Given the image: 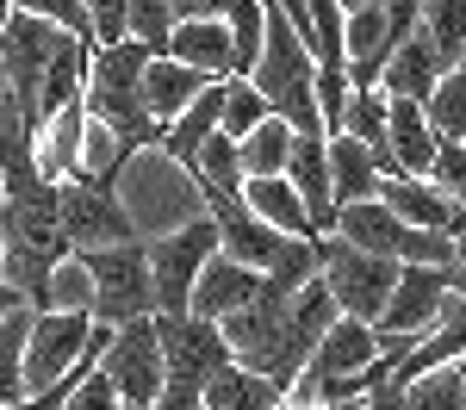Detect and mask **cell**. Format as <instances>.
<instances>
[{
    "label": "cell",
    "mask_w": 466,
    "mask_h": 410,
    "mask_svg": "<svg viewBox=\"0 0 466 410\" xmlns=\"http://www.w3.org/2000/svg\"><path fill=\"white\" fill-rule=\"evenodd\" d=\"M112 193L125 199L131 230L144 243L149 236H168V230H180V224H193V218H206V186H199V175L180 155H168L162 144L131 149L125 168L112 175Z\"/></svg>",
    "instance_id": "cell-1"
},
{
    "label": "cell",
    "mask_w": 466,
    "mask_h": 410,
    "mask_svg": "<svg viewBox=\"0 0 466 410\" xmlns=\"http://www.w3.org/2000/svg\"><path fill=\"white\" fill-rule=\"evenodd\" d=\"M149 44L137 37H118V44H94V56H87V112L94 118H106L112 131L125 137V149H149L162 144V125L149 118L144 106V69H149Z\"/></svg>",
    "instance_id": "cell-2"
},
{
    "label": "cell",
    "mask_w": 466,
    "mask_h": 410,
    "mask_svg": "<svg viewBox=\"0 0 466 410\" xmlns=\"http://www.w3.org/2000/svg\"><path fill=\"white\" fill-rule=\"evenodd\" d=\"M156 330H162V361H168V385H162L156 410H199L206 385L237 361L224 342V324L180 311V317H156Z\"/></svg>",
    "instance_id": "cell-3"
},
{
    "label": "cell",
    "mask_w": 466,
    "mask_h": 410,
    "mask_svg": "<svg viewBox=\"0 0 466 410\" xmlns=\"http://www.w3.org/2000/svg\"><path fill=\"white\" fill-rule=\"evenodd\" d=\"M69 37H81V32H63V25L37 19V13H13L6 32H0V87L19 100L32 131H44V75H50L56 50Z\"/></svg>",
    "instance_id": "cell-4"
},
{
    "label": "cell",
    "mask_w": 466,
    "mask_h": 410,
    "mask_svg": "<svg viewBox=\"0 0 466 410\" xmlns=\"http://www.w3.org/2000/svg\"><path fill=\"white\" fill-rule=\"evenodd\" d=\"M149 293H156V317H180L193 311V286H199V267L218 255V224L212 212L193 224H180L168 236H149Z\"/></svg>",
    "instance_id": "cell-5"
},
{
    "label": "cell",
    "mask_w": 466,
    "mask_h": 410,
    "mask_svg": "<svg viewBox=\"0 0 466 410\" xmlns=\"http://www.w3.org/2000/svg\"><path fill=\"white\" fill-rule=\"evenodd\" d=\"M112 342V324H94L87 311H32V335H25V385L44 392L56 379H69L94 348Z\"/></svg>",
    "instance_id": "cell-6"
},
{
    "label": "cell",
    "mask_w": 466,
    "mask_h": 410,
    "mask_svg": "<svg viewBox=\"0 0 466 410\" xmlns=\"http://www.w3.org/2000/svg\"><path fill=\"white\" fill-rule=\"evenodd\" d=\"M94 274V324H131V317H149L156 311V293H149V249L144 236L131 243H112V249H75Z\"/></svg>",
    "instance_id": "cell-7"
},
{
    "label": "cell",
    "mask_w": 466,
    "mask_h": 410,
    "mask_svg": "<svg viewBox=\"0 0 466 410\" xmlns=\"http://www.w3.org/2000/svg\"><path fill=\"white\" fill-rule=\"evenodd\" d=\"M318 249H323V286L336 293L342 317L380 324V311H386V298H392L398 267H404V261L373 255V249H355V243H342L336 230H329V236H318Z\"/></svg>",
    "instance_id": "cell-8"
},
{
    "label": "cell",
    "mask_w": 466,
    "mask_h": 410,
    "mask_svg": "<svg viewBox=\"0 0 466 410\" xmlns=\"http://www.w3.org/2000/svg\"><path fill=\"white\" fill-rule=\"evenodd\" d=\"M441 298H448V267H398V286L380 311V342H386V361H404L441 317Z\"/></svg>",
    "instance_id": "cell-9"
},
{
    "label": "cell",
    "mask_w": 466,
    "mask_h": 410,
    "mask_svg": "<svg viewBox=\"0 0 466 410\" xmlns=\"http://www.w3.org/2000/svg\"><path fill=\"white\" fill-rule=\"evenodd\" d=\"M100 367H106V379L118 385V398H125V405H156V398H162V385H168V361H162L156 311H149V317H131V324H118V330H112Z\"/></svg>",
    "instance_id": "cell-10"
},
{
    "label": "cell",
    "mask_w": 466,
    "mask_h": 410,
    "mask_svg": "<svg viewBox=\"0 0 466 410\" xmlns=\"http://www.w3.org/2000/svg\"><path fill=\"white\" fill-rule=\"evenodd\" d=\"M63 230H69V249H112V243L137 236L125 199L112 193V181H94V175H69L63 181Z\"/></svg>",
    "instance_id": "cell-11"
},
{
    "label": "cell",
    "mask_w": 466,
    "mask_h": 410,
    "mask_svg": "<svg viewBox=\"0 0 466 410\" xmlns=\"http://www.w3.org/2000/svg\"><path fill=\"white\" fill-rule=\"evenodd\" d=\"M206 212H212V224H218V249H224L230 261H243V267H255V274H268L274 261L287 255L292 236H280L268 218H255L243 193H206Z\"/></svg>",
    "instance_id": "cell-12"
},
{
    "label": "cell",
    "mask_w": 466,
    "mask_h": 410,
    "mask_svg": "<svg viewBox=\"0 0 466 410\" xmlns=\"http://www.w3.org/2000/svg\"><path fill=\"white\" fill-rule=\"evenodd\" d=\"M380 199H386L404 224H417V230H448V236H466V212L430 181V175H386V181H380Z\"/></svg>",
    "instance_id": "cell-13"
},
{
    "label": "cell",
    "mask_w": 466,
    "mask_h": 410,
    "mask_svg": "<svg viewBox=\"0 0 466 410\" xmlns=\"http://www.w3.org/2000/svg\"><path fill=\"white\" fill-rule=\"evenodd\" d=\"M206 87H212V75H206V69H193V63H180V56L162 50V56H149V69H144V106H149V118L168 131V125H175Z\"/></svg>",
    "instance_id": "cell-14"
},
{
    "label": "cell",
    "mask_w": 466,
    "mask_h": 410,
    "mask_svg": "<svg viewBox=\"0 0 466 410\" xmlns=\"http://www.w3.org/2000/svg\"><path fill=\"white\" fill-rule=\"evenodd\" d=\"M255 293H261V274H255V267H243V261H230L224 249H218V255L199 267L193 311H199V317H212V324H224V317H230V311H243Z\"/></svg>",
    "instance_id": "cell-15"
},
{
    "label": "cell",
    "mask_w": 466,
    "mask_h": 410,
    "mask_svg": "<svg viewBox=\"0 0 466 410\" xmlns=\"http://www.w3.org/2000/svg\"><path fill=\"white\" fill-rule=\"evenodd\" d=\"M441 75H448V63H441V50H435L430 37H423V25H417V32L392 50V63L380 69V87H386L392 100H430Z\"/></svg>",
    "instance_id": "cell-16"
},
{
    "label": "cell",
    "mask_w": 466,
    "mask_h": 410,
    "mask_svg": "<svg viewBox=\"0 0 466 410\" xmlns=\"http://www.w3.org/2000/svg\"><path fill=\"white\" fill-rule=\"evenodd\" d=\"M168 56L193 63V69H206L212 81H230V75H237V44H230L224 13H218V19H180L175 37H168Z\"/></svg>",
    "instance_id": "cell-17"
},
{
    "label": "cell",
    "mask_w": 466,
    "mask_h": 410,
    "mask_svg": "<svg viewBox=\"0 0 466 410\" xmlns=\"http://www.w3.org/2000/svg\"><path fill=\"white\" fill-rule=\"evenodd\" d=\"M292 186H299V199H305V212L318 224V236L336 230V186H329V137H299L292 149Z\"/></svg>",
    "instance_id": "cell-18"
},
{
    "label": "cell",
    "mask_w": 466,
    "mask_h": 410,
    "mask_svg": "<svg viewBox=\"0 0 466 410\" xmlns=\"http://www.w3.org/2000/svg\"><path fill=\"white\" fill-rule=\"evenodd\" d=\"M380 181H386L380 155L360 144V137L336 131V137H329V186H336V212L355 205V199H380Z\"/></svg>",
    "instance_id": "cell-19"
},
{
    "label": "cell",
    "mask_w": 466,
    "mask_h": 410,
    "mask_svg": "<svg viewBox=\"0 0 466 410\" xmlns=\"http://www.w3.org/2000/svg\"><path fill=\"white\" fill-rule=\"evenodd\" d=\"M441 155V131L430 125L423 100H392V162L398 175H430Z\"/></svg>",
    "instance_id": "cell-20"
},
{
    "label": "cell",
    "mask_w": 466,
    "mask_h": 410,
    "mask_svg": "<svg viewBox=\"0 0 466 410\" xmlns=\"http://www.w3.org/2000/svg\"><path fill=\"white\" fill-rule=\"evenodd\" d=\"M243 199H249L255 218H268L280 236H318V224H311V212H305L292 175H249V181H243Z\"/></svg>",
    "instance_id": "cell-21"
},
{
    "label": "cell",
    "mask_w": 466,
    "mask_h": 410,
    "mask_svg": "<svg viewBox=\"0 0 466 410\" xmlns=\"http://www.w3.org/2000/svg\"><path fill=\"white\" fill-rule=\"evenodd\" d=\"M342 131L373 149L386 175H398V162H392V94L386 87H355L349 94V112H342Z\"/></svg>",
    "instance_id": "cell-22"
},
{
    "label": "cell",
    "mask_w": 466,
    "mask_h": 410,
    "mask_svg": "<svg viewBox=\"0 0 466 410\" xmlns=\"http://www.w3.org/2000/svg\"><path fill=\"white\" fill-rule=\"evenodd\" d=\"M398 230H404V218H398L386 199H355V205L336 212V236L342 243L373 249V255H392V261H398Z\"/></svg>",
    "instance_id": "cell-23"
},
{
    "label": "cell",
    "mask_w": 466,
    "mask_h": 410,
    "mask_svg": "<svg viewBox=\"0 0 466 410\" xmlns=\"http://www.w3.org/2000/svg\"><path fill=\"white\" fill-rule=\"evenodd\" d=\"M81 125H87V100L63 106L50 125H44V137H37V162H44V175H50V181L81 175Z\"/></svg>",
    "instance_id": "cell-24"
},
{
    "label": "cell",
    "mask_w": 466,
    "mask_h": 410,
    "mask_svg": "<svg viewBox=\"0 0 466 410\" xmlns=\"http://www.w3.org/2000/svg\"><path fill=\"white\" fill-rule=\"evenodd\" d=\"M224 94H230V81H212V87H206L193 106L180 112L168 131H162V149H168V155H180V162H193V149H199L218 125H224Z\"/></svg>",
    "instance_id": "cell-25"
},
{
    "label": "cell",
    "mask_w": 466,
    "mask_h": 410,
    "mask_svg": "<svg viewBox=\"0 0 466 410\" xmlns=\"http://www.w3.org/2000/svg\"><path fill=\"white\" fill-rule=\"evenodd\" d=\"M292 149H299V131H292L280 112H268L249 137H243V175H287Z\"/></svg>",
    "instance_id": "cell-26"
},
{
    "label": "cell",
    "mask_w": 466,
    "mask_h": 410,
    "mask_svg": "<svg viewBox=\"0 0 466 410\" xmlns=\"http://www.w3.org/2000/svg\"><path fill=\"white\" fill-rule=\"evenodd\" d=\"M187 168L199 175L206 193H243V181H249V175H243V144H237L230 131H212L206 144L193 149V162H187Z\"/></svg>",
    "instance_id": "cell-27"
},
{
    "label": "cell",
    "mask_w": 466,
    "mask_h": 410,
    "mask_svg": "<svg viewBox=\"0 0 466 410\" xmlns=\"http://www.w3.org/2000/svg\"><path fill=\"white\" fill-rule=\"evenodd\" d=\"M423 37H430L435 50H441V63L454 69L466 63V0H423Z\"/></svg>",
    "instance_id": "cell-28"
},
{
    "label": "cell",
    "mask_w": 466,
    "mask_h": 410,
    "mask_svg": "<svg viewBox=\"0 0 466 410\" xmlns=\"http://www.w3.org/2000/svg\"><path fill=\"white\" fill-rule=\"evenodd\" d=\"M423 106H430V125L441 131V144H466V63H454L435 81V94Z\"/></svg>",
    "instance_id": "cell-29"
},
{
    "label": "cell",
    "mask_w": 466,
    "mask_h": 410,
    "mask_svg": "<svg viewBox=\"0 0 466 410\" xmlns=\"http://www.w3.org/2000/svg\"><path fill=\"white\" fill-rule=\"evenodd\" d=\"M25 335H32V311H13L0 324V405H13V398L32 392L25 385Z\"/></svg>",
    "instance_id": "cell-30"
},
{
    "label": "cell",
    "mask_w": 466,
    "mask_h": 410,
    "mask_svg": "<svg viewBox=\"0 0 466 410\" xmlns=\"http://www.w3.org/2000/svg\"><path fill=\"white\" fill-rule=\"evenodd\" d=\"M125 155H131V149H125V137L112 131L106 118H94V112H87V125H81V175L112 181V175L125 168Z\"/></svg>",
    "instance_id": "cell-31"
},
{
    "label": "cell",
    "mask_w": 466,
    "mask_h": 410,
    "mask_svg": "<svg viewBox=\"0 0 466 410\" xmlns=\"http://www.w3.org/2000/svg\"><path fill=\"white\" fill-rule=\"evenodd\" d=\"M44 311H87V317H94V274H87V261H81V255L56 261L50 293H44Z\"/></svg>",
    "instance_id": "cell-32"
},
{
    "label": "cell",
    "mask_w": 466,
    "mask_h": 410,
    "mask_svg": "<svg viewBox=\"0 0 466 410\" xmlns=\"http://www.w3.org/2000/svg\"><path fill=\"white\" fill-rule=\"evenodd\" d=\"M454 255H461V236H448V230H417V224L398 230V261L404 267H454Z\"/></svg>",
    "instance_id": "cell-33"
},
{
    "label": "cell",
    "mask_w": 466,
    "mask_h": 410,
    "mask_svg": "<svg viewBox=\"0 0 466 410\" xmlns=\"http://www.w3.org/2000/svg\"><path fill=\"white\" fill-rule=\"evenodd\" d=\"M175 6L168 0H125V37H137V44H149L156 56L168 50V37H175Z\"/></svg>",
    "instance_id": "cell-34"
},
{
    "label": "cell",
    "mask_w": 466,
    "mask_h": 410,
    "mask_svg": "<svg viewBox=\"0 0 466 410\" xmlns=\"http://www.w3.org/2000/svg\"><path fill=\"white\" fill-rule=\"evenodd\" d=\"M410 392V410H466V385H461V367H430L417 379H404Z\"/></svg>",
    "instance_id": "cell-35"
},
{
    "label": "cell",
    "mask_w": 466,
    "mask_h": 410,
    "mask_svg": "<svg viewBox=\"0 0 466 410\" xmlns=\"http://www.w3.org/2000/svg\"><path fill=\"white\" fill-rule=\"evenodd\" d=\"M268 112H274V106H268V94H261L255 81H243V75H230V94H224V125H218V131H230V137L243 144V137H249Z\"/></svg>",
    "instance_id": "cell-36"
},
{
    "label": "cell",
    "mask_w": 466,
    "mask_h": 410,
    "mask_svg": "<svg viewBox=\"0 0 466 410\" xmlns=\"http://www.w3.org/2000/svg\"><path fill=\"white\" fill-rule=\"evenodd\" d=\"M13 13H37V19H50V25H63V32L94 37V13H87V0H13Z\"/></svg>",
    "instance_id": "cell-37"
},
{
    "label": "cell",
    "mask_w": 466,
    "mask_h": 410,
    "mask_svg": "<svg viewBox=\"0 0 466 410\" xmlns=\"http://www.w3.org/2000/svg\"><path fill=\"white\" fill-rule=\"evenodd\" d=\"M349 94H355V81H349V69H323V63H318V112H323V131H329V137L342 131V112H349Z\"/></svg>",
    "instance_id": "cell-38"
},
{
    "label": "cell",
    "mask_w": 466,
    "mask_h": 410,
    "mask_svg": "<svg viewBox=\"0 0 466 410\" xmlns=\"http://www.w3.org/2000/svg\"><path fill=\"white\" fill-rule=\"evenodd\" d=\"M430 181L466 212V144H441V155H435V168H430Z\"/></svg>",
    "instance_id": "cell-39"
},
{
    "label": "cell",
    "mask_w": 466,
    "mask_h": 410,
    "mask_svg": "<svg viewBox=\"0 0 466 410\" xmlns=\"http://www.w3.org/2000/svg\"><path fill=\"white\" fill-rule=\"evenodd\" d=\"M367 410H410V392H404L392 373H386V379H373V392H367Z\"/></svg>",
    "instance_id": "cell-40"
},
{
    "label": "cell",
    "mask_w": 466,
    "mask_h": 410,
    "mask_svg": "<svg viewBox=\"0 0 466 410\" xmlns=\"http://www.w3.org/2000/svg\"><path fill=\"white\" fill-rule=\"evenodd\" d=\"M13 311H32V305H25V293H19V286H13V280L0 274V324H6Z\"/></svg>",
    "instance_id": "cell-41"
},
{
    "label": "cell",
    "mask_w": 466,
    "mask_h": 410,
    "mask_svg": "<svg viewBox=\"0 0 466 410\" xmlns=\"http://www.w3.org/2000/svg\"><path fill=\"white\" fill-rule=\"evenodd\" d=\"M175 19H218V0H168Z\"/></svg>",
    "instance_id": "cell-42"
},
{
    "label": "cell",
    "mask_w": 466,
    "mask_h": 410,
    "mask_svg": "<svg viewBox=\"0 0 466 410\" xmlns=\"http://www.w3.org/2000/svg\"><path fill=\"white\" fill-rule=\"evenodd\" d=\"M448 286H454V293H466V236H461V255H454V267H448Z\"/></svg>",
    "instance_id": "cell-43"
},
{
    "label": "cell",
    "mask_w": 466,
    "mask_h": 410,
    "mask_svg": "<svg viewBox=\"0 0 466 410\" xmlns=\"http://www.w3.org/2000/svg\"><path fill=\"white\" fill-rule=\"evenodd\" d=\"M311 410H367V398H323V405H311Z\"/></svg>",
    "instance_id": "cell-44"
},
{
    "label": "cell",
    "mask_w": 466,
    "mask_h": 410,
    "mask_svg": "<svg viewBox=\"0 0 466 410\" xmlns=\"http://www.w3.org/2000/svg\"><path fill=\"white\" fill-rule=\"evenodd\" d=\"M6 19H13V0H0V32H6Z\"/></svg>",
    "instance_id": "cell-45"
},
{
    "label": "cell",
    "mask_w": 466,
    "mask_h": 410,
    "mask_svg": "<svg viewBox=\"0 0 466 410\" xmlns=\"http://www.w3.org/2000/svg\"><path fill=\"white\" fill-rule=\"evenodd\" d=\"M360 6H367V0H342V13H360Z\"/></svg>",
    "instance_id": "cell-46"
},
{
    "label": "cell",
    "mask_w": 466,
    "mask_h": 410,
    "mask_svg": "<svg viewBox=\"0 0 466 410\" xmlns=\"http://www.w3.org/2000/svg\"><path fill=\"white\" fill-rule=\"evenodd\" d=\"M454 367H461V385H466V361H454Z\"/></svg>",
    "instance_id": "cell-47"
},
{
    "label": "cell",
    "mask_w": 466,
    "mask_h": 410,
    "mask_svg": "<svg viewBox=\"0 0 466 410\" xmlns=\"http://www.w3.org/2000/svg\"><path fill=\"white\" fill-rule=\"evenodd\" d=\"M125 410H156V405H125Z\"/></svg>",
    "instance_id": "cell-48"
},
{
    "label": "cell",
    "mask_w": 466,
    "mask_h": 410,
    "mask_svg": "<svg viewBox=\"0 0 466 410\" xmlns=\"http://www.w3.org/2000/svg\"><path fill=\"white\" fill-rule=\"evenodd\" d=\"M0 199H6V175H0Z\"/></svg>",
    "instance_id": "cell-49"
},
{
    "label": "cell",
    "mask_w": 466,
    "mask_h": 410,
    "mask_svg": "<svg viewBox=\"0 0 466 410\" xmlns=\"http://www.w3.org/2000/svg\"><path fill=\"white\" fill-rule=\"evenodd\" d=\"M280 410H299V405H287V398H280Z\"/></svg>",
    "instance_id": "cell-50"
}]
</instances>
